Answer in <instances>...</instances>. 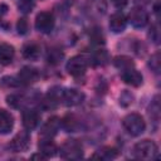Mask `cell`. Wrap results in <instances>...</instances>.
Instances as JSON below:
<instances>
[{
    "instance_id": "obj_22",
    "label": "cell",
    "mask_w": 161,
    "mask_h": 161,
    "mask_svg": "<svg viewBox=\"0 0 161 161\" xmlns=\"http://www.w3.org/2000/svg\"><path fill=\"white\" fill-rule=\"evenodd\" d=\"M6 102L13 108H20L24 104L25 98L21 94H10V96L6 97Z\"/></svg>"
},
{
    "instance_id": "obj_7",
    "label": "cell",
    "mask_w": 161,
    "mask_h": 161,
    "mask_svg": "<svg viewBox=\"0 0 161 161\" xmlns=\"http://www.w3.org/2000/svg\"><path fill=\"white\" fill-rule=\"evenodd\" d=\"M60 128V118L53 116L45 121L39 132V138H53Z\"/></svg>"
},
{
    "instance_id": "obj_29",
    "label": "cell",
    "mask_w": 161,
    "mask_h": 161,
    "mask_svg": "<svg viewBox=\"0 0 161 161\" xmlns=\"http://www.w3.org/2000/svg\"><path fill=\"white\" fill-rule=\"evenodd\" d=\"M0 84L4 87H18V86H20V82L18 78H14V77H4L0 82Z\"/></svg>"
},
{
    "instance_id": "obj_13",
    "label": "cell",
    "mask_w": 161,
    "mask_h": 161,
    "mask_svg": "<svg viewBox=\"0 0 161 161\" xmlns=\"http://www.w3.org/2000/svg\"><path fill=\"white\" fill-rule=\"evenodd\" d=\"M126 25H127V18H126V15L123 13L117 11V13L111 15L109 29L113 33H122L126 29Z\"/></svg>"
},
{
    "instance_id": "obj_18",
    "label": "cell",
    "mask_w": 161,
    "mask_h": 161,
    "mask_svg": "<svg viewBox=\"0 0 161 161\" xmlns=\"http://www.w3.org/2000/svg\"><path fill=\"white\" fill-rule=\"evenodd\" d=\"M80 126L79 119L74 114H67L60 119V127L65 130L67 132H75Z\"/></svg>"
},
{
    "instance_id": "obj_28",
    "label": "cell",
    "mask_w": 161,
    "mask_h": 161,
    "mask_svg": "<svg viewBox=\"0 0 161 161\" xmlns=\"http://www.w3.org/2000/svg\"><path fill=\"white\" fill-rule=\"evenodd\" d=\"M133 102V94L128 91H123L122 94L119 96V103L123 106V107H127L130 106L131 103Z\"/></svg>"
},
{
    "instance_id": "obj_34",
    "label": "cell",
    "mask_w": 161,
    "mask_h": 161,
    "mask_svg": "<svg viewBox=\"0 0 161 161\" xmlns=\"http://www.w3.org/2000/svg\"><path fill=\"white\" fill-rule=\"evenodd\" d=\"M31 158H33V160H35V158H39V160H45L47 157H45L43 153H40V152H39V153H34V155L31 156Z\"/></svg>"
},
{
    "instance_id": "obj_20",
    "label": "cell",
    "mask_w": 161,
    "mask_h": 161,
    "mask_svg": "<svg viewBox=\"0 0 161 161\" xmlns=\"http://www.w3.org/2000/svg\"><path fill=\"white\" fill-rule=\"evenodd\" d=\"M113 64L119 70H126V69L133 68V65H135L133 60L130 57H126V55H118V57H116L113 59Z\"/></svg>"
},
{
    "instance_id": "obj_16",
    "label": "cell",
    "mask_w": 161,
    "mask_h": 161,
    "mask_svg": "<svg viewBox=\"0 0 161 161\" xmlns=\"http://www.w3.org/2000/svg\"><path fill=\"white\" fill-rule=\"evenodd\" d=\"M14 127V117L6 109H0V133L6 135Z\"/></svg>"
},
{
    "instance_id": "obj_10",
    "label": "cell",
    "mask_w": 161,
    "mask_h": 161,
    "mask_svg": "<svg viewBox=\"0 0 161 161\" xmlns=\"http://www.w3.org/2000/svg\"><path fill=\"white\" fill-rule=\"evenodd\" d=\"M84 93L78 91V89H73V88H69V89H63V93H62V102L68 106V107H74V106H78L83 101H84Z\"/></svg>"
},
{
    "instance_id": "obj_26",
    "label": "cell",
    "mask_w": 161,
    "mask_h": 161,
    "mask_svg": "<svg viewBox=\"0 0 161 161\" xmlns=\"http://www.w3.org/2000/svg\"><path fill=\"white\" fill-rule=\"evenodd\" d=\"M93 59H94V63H96V64H98V65H104V64H107L109 57H108V53H107L106 50L99 49V50H97V53L94 54Z\"/></svg>"
},
{
    "instance_id": "obj_6",
    "label": "cell",
    "mask_w": 161,
    "mask_h": 161,
    "mask_svg": "<svg viewBox=\"0 0 161 161\" xmlns=\"http://www.w3.org/2000/svg\"><path fill=\"white\" fill-rule=\"evenodd\" d=\"M29 146H30V136L26 131H21L19 133H16L9 143V148L14 152L26 151L29 148Z\"/></svg>"
},
{
    "instance_id": "obj_12",
    "label": "cell",
    "mask_w": 161,
    "mask_h": 161,
    "mask_svg": "<svg viewBox=\"0 0 161 161\" xmlns=\"http://www.w3.org/2000/svg\"><path fill=\"white\" fill-rule=\"evenodd\" d=\"M121 77H122V80L131 87H140L142 84V79H143L142 74L138 70H136L135 68L122 70Z\"/></svg>"
},
{
    "instance_id": "obj_27",
    "label": "cell",
    "mask_w": 161,
    "mask_h": 161,
    "mask_svg": "<svg viewBox=\"0 0 161 161\" xmlns=\"http://www.w3.org/2000/svg\"><path fill=\"white\" fill-rule=\"evenodd\" d=\"M16 30H18V33L20 35L28 34V31H29V23L26 20V18H20L18 20V23H16Z\"/></svg>"
},
{
    "instance_id": "obj_21",
    "label": "cell",
    "mask_w": 161,
    "mask_h": 161,
    "mask_svg": "<svg viewBox=\"0 0 161 161\" xmlns=\"http://www.w3.org/2000/svg\"><path fill=\"white\" fill-rule=\"evenodd\" d=\"M148 67L153 73H156V74L160 73V69H161V55H160V52H156L155 54L151 55V58L148 60Z\"/></svg>"
},
{
    "instance_id": "obj_14",
    "label": "cell",
    "mask_w": 161,
    "mask_h": 161,
    "mask_svg": "<svg viewBox=\"0 0 161 161\" xmlns=\"http://www.w3.org/2000/svg\"><path fill=\"white\" fill-rule=\"evenodd\" d=\"M42 49L36 42H28L23 47V57L28 60H38L40 57Z\"/></svg>"
},
{
    "instance_id": "obj_25",
    "label": "cell",
    "mask_w": 161,
    "mask_h": 161,
    "mask_svg": "<svg viewBox=\"0 0 161 161\" xmlns=\"http://www.w3.org/2000/svg\"><path fill=\"white\" fill-rule=\"evenodd\" d=\"M160 101H158V96H156L153 98V101L151 102V106L148 108V113H150V117L153 118L155 121H158L160 118Z\"/></svg>"
},
{
    "instance_id": "obj_15",
    "label": "cell",
    "mask_w": 161,
    "mask_h": 161,
    "mask_svg": "<svg viewBox=\"0 0 161 161\" xmlns=\"http://www.w3.org/2000/svg\"><path fill=\"white\" fill-rule=\"evenodd\" d=\"M38 148H39V152L43 153L47 158L48 157H53L58 151V147L52 141V138H39Z\"/></svg>"
},
{
    "instance_id": "obj_4",
    "label": "cell",
    "mask_w": 161,
    "mask_h": 161,
    "mask_svg": "<svg viewBox=\"0 0 161 161\" xmlns=\"http://www.w3.org/2000/svg\"><path fill=\"white\" fill-rule=\"evenodd\" d=\"M87 67H88V62L84 57L82 55H74L72 57L68 62H67V65H65V69L67 72L72 75V77H80L86 73L87 70Z\"/></svg>"
},
{
    "instance_id": "obj_24",
    "label": "cell",
    "mask_w": 161,
    "mask_h": 161,
    "mask_svg": "<svg viewBox=\"0 0 161 161\" xmlns=\"http://www.w3.org/2000/svg\"><path fill=\"white\" fill-rule=\"evenodd\" d=\"M18 9L23 14H29L33 11L35 6V0H19L18 1Z\"/></svg>"
},
{
    "instance_id": "obj_31",
    "label": "cell",
    "mask_w": 161,
    "mask_h": 161,
    "mask_svg": "<svg viewBox=\"0 0 161 161\" xmlns=\"http://www.w3.org/2000/svg\"><path fill=\"white\" fill-rule=\"evenodd\" d=\"M150 30H151V31L148 33V36L151 38V40H152L155 44H158V40H160V30H158V26H157V25H153Z\"/></svg>"
},
{
    "instance_id": "obj_23",
    "label": "cell",
    "mask_w": 161,
    "mask_h": 161,
    "mask_svg": "<svg viewBox=\"0 0 161 161\" xmlns=\"http://www.w3.org/2000/svg\"><path fill=\"white\" fill-rule=\"evenodd\" d=\"M118 156V150L114 148V147H103L101 151H99V156H92L93 158L98 157V158H114Z\"/></svg>"
},
{
    "instance_id": "obj_30",
    "label": "cell",
    "mask_w": 161,
    "mask_h": 161,
    "mask_svg": "<svg viewBox=\"0 0 161 161\" xmlns=\"http://www.w3.org/2000/svg\"><path fill=\"white\" fill-rule=\"evenodd\" d=\"M92 4H93V8L96 9V11L98 14H104L106 10H107V4H106V0H92Z\"/></svg>"
},
{
    "instance_id": "obj_1",
    "label": "cell",
    "mask_w": 161,
    "mask_h": 161,
    "mask_svg": "<svg viewBox=\"0 0 161 161\" xmlns=\"http://www.w3.org/2000/svg\"><path fill=\"white\" fill-rule=\"evenodd\" d=\"M122 126L131 136H140L146 130V123L143 117L136 112H132L125 116L122 119Z\"/></svg>"
},
{
    "instance_id": "obj_11",
    "label": "cell",
    "mask_w": 161,
    "mask_h": 161,
    "mask_svg": "<svg viewBox=\"0 0 161 161\" xmlns=\"http://www.w3.org/2000/svg\"><path fill=\"white\" fill-rule=\"evenodd\" d=\"M39 78V72L33 68V67H23L20 69V72L18 73V79L20 82V84H25L29 86L34 82H36Z\"/></svg>"
},
{
    "instance_id": "obj_8",
    "label": "cell",
    "mask_w": 161,
    "mask_h": 161,
    "mask_svg": "<svg viewBox=\"0 0 161 161\" xmlns=\"http://www.w3.org/2000/svg\"><path fill=\"white\" fill-rule=\"evenodd\" d=\"M128 21L135 28H143L148 23V14L141 6H135L128 14Z\"/></svg>"
},
{
    "instance_id": "obj_32",
    "label": "cell",
    "mask_w": 161,
    "mask_h": 161,
    "mask_svg": "<svg viewBox=\"0 0 161 161\" xmlns=\"http://www.w3.org/2000/svg\"><path fill=\"white\" fill-rule=\"evenodd\" d=\"M111 3H112L117 9H123V8L128 4V0H111Z\"/></svg>"
},
{
    "instance_id": "obj_2",
    "label": "cell",
    "mask_w": 161,
    "mask_h": 161,
    "mask_svg": "<svg viewBox=\"0 0 161 161\" xmlns=\"http://www.w3.org/2000/svg\"><path fill=\"white\" fill-rule=\"evenodd\" d=\"M59 153L64 160H79L83 157L82 143L75 138L65 140V142L59 148Z\"/></svg>"
},
{
    "instance_id": "obj_9",
    "label": "cell",
    "mask_w": 161,
    "mask_h": 161,
    "mask_svg": "<svg viewBox=\"0 0 161 161\" xmlns=\"http://www.w3.org/2000/svg\"><path fill=\"white\" fill-rule=\"evenodd\" d=\"M21 122H23V126L25 130L31 131V130L36 128L38 125L40 123V113L36 109L26 108L21 113Z\"/></svg>"
},
{
    "instance_id": "obj_19",
    "label": "cell",
    "mask_w": 161,
    "mask_h": 161,
    "mask_svg": "<svg viewBox=\"0 0 161 161\" xmlns=\"http://www.w3.org/2000/svg\"><path fill=\"white\" fill-rule=\"evenodd\" d=\"M64 58V53L62 49L59 48H49L48 49V53H47V60L50 63V64H59L62 62V59Z\"/></svg>"
},
{
    "instance_id": "obj_17",
    "label": "cell",
    "mask_w": 161,
    "mask_h": 161,
    "mask_svg": "<svg viewBox=\"0 0 161 161\" xmlns=\"http://www.w3.org/2000/svg\"><path fill=\"white\" fill-rule=\"evenodd\" d=\"M14 47L8 44V43H3L0 44V64L1 65H9L13 59H14Z\"/></svg>"
},
{
    "instance_id": "obj_5",
    "label": "cell",
    "mask_w": 161,
    "mask_h": 161,
    "mask_svg": "<svg viewBox=\"0 0 161 161\" xmlns=\"http://www.w3.org/2000/svg\"><path fill=\"white\" fill-rule=\"evenodd\" d=\"M54 24V16L49 11H40L35 18V29L43 34H49L53 30Z\"/></svg>"
},
{
    "instance_id": "obj_33",
    "label": "cell",
    "mask_w": 161,
    "mask_h": 161,
    "mask_svg": "<svg viewBox=\"0 0 161 161\" xmlns=\"http://www.w3.org/2000/svg\"><path fill=\"white\" fill-rule=\"evenodd\" d=\"M6 13H8V6H6L5 4H0V21H1L3 16H4Z\"/></svg>"
},
{
    "instance_id": "obj_3",
    "label": "cell",
    "mask_w": 161,
    "mask_h": 161,
    "mask_svg": "<svg viewBox=\"0 0 161 161\" xmlns=\"http://www.w3.org/2000/svg\"><path fill=\"white\" fill-rule=\"evenodd\" d=\"M157 153V146L153 141L142 140L133 146V156L140 160H150L153 158Z\"/></svg>"
}]
</instances>
